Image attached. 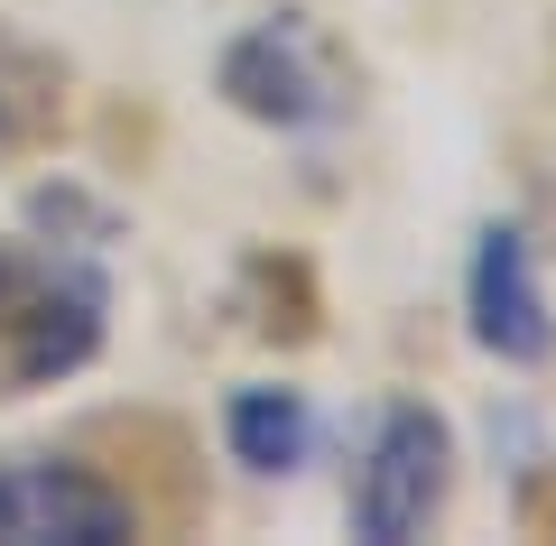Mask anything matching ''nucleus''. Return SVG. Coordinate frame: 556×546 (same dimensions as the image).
<instances>
[{"mask_svg":"<svg viewBox=\"0 0 556 546\" xmlns=\"http://www.w3.org/2000/svg\"><path fill=\"white\" fill-rule=\"evenodd\" d=\"M464 315H473V343L492 352V361H510V371H538V361L556 352V306H547V278H538L519 223H482L473 232Z\"/></svg>","mask_w":556,"mask_h":546,"instance_id":"nucleus-5","label":"nucleus"},{"mask_svg":"<svg viewBox=\"0 0 556 546\" xmlns=\"http://www.w3.org/2000/svg\"><path fill=\"white\" fill-rule=\"evenodd\" d=\"M56 120V65L38 56V47L0 38V139H28Z\"/></svg>","mask_w":556,"mask_h":546,"instance_id":"nucleus-7","label":"nucleus"},{"mask_svg":"<svg viewBox=\"0 0 556 546\" xmlns=\"http://www.w3.org/2000/svg\"><path fill=\"white\" fill-rule=\"evenodd\" d=\"M223 102H232L241 120H260V130H325V120H343V75L334 56L316 47V28L298 20V10H278V20H251L232 47H223L214 65Z\"/></svg>","mask_w":556,"mask_h":546,"instance_id":"nucleus-2","label":"nucleus"},{"mask_svg":"<svg viewBox=\"0 0 556 546\" xmlns=\"http://www.w3.org/2000/svg\"><path fill=\"white\" fill-rule=\"evenodd\" d=\"M10 288V278H0ZM102 352V278L93 269H56L10 288V315H0V380L10 390H47V380H75Z\"/></svg>","mask_w":556,"mask_h":546,"instance_id":"nucleus-4","label":"nucleus"},{"mask_svg":"<svg viewBox=\"0 0 556 546\" xmlns=\"http://www.w3.org/2000/svg\"><path fill=\"white\" fill-rule=\"evenodd\" d=\"M445 491H455V427L427 398L380 408L371 445H362V472H353V537L362 546H408L445 509Z\"/></svg>","mask_w":556,"mask_h":546,"instance_id":"nucleus-1","label":"nucleus"},{"mask_svg":"<svg viewBox=\"0 0 556 546\" xmlns=\"http://www.w3.org/2000/svg\"><path fill=\"white\" fill-rule=\"evenodd\" d=\"M139 500L65 454H20L0 464V546H130Z\"/></svg>","mask_w":556,"mask_h":546,"instance_id":"nucleus-3","label":"nucleus"},{"mask_svg":"<svg viewBox=\"0 0 556 546\" xmlns=\"http://www.w3.org/2000/svg\"><path fill=\"white\" fill-rule=\"evenodd\" d=\"M223 445L251 472H298L306 454H316V408H306V390H288V380H251V390H232V408H223Z\"/></svg>","mask_w":556,"mask_h":546,"instance_id":"nucleus-6","label":"nucleus"}]
</instances>
